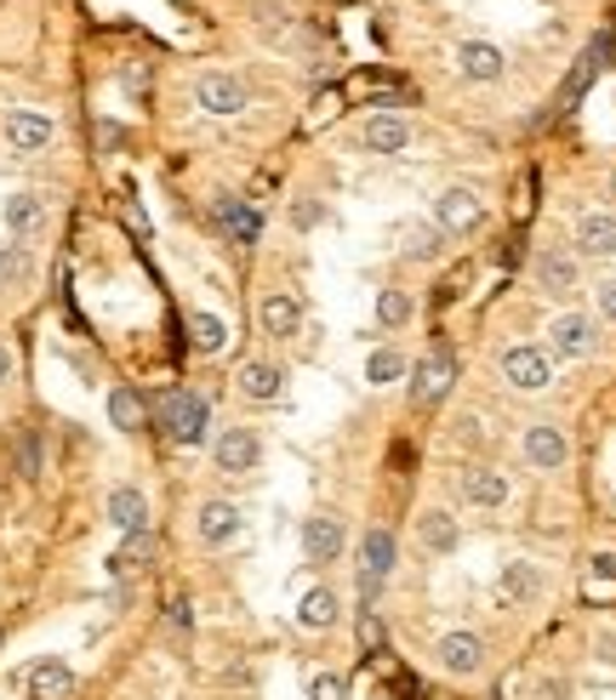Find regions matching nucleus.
I'll return each mask as SVG.
<instances>
[{"instance_id":"obj_19","label":"nucleus","mask_w":616,"mask_h":700,"mask_svg":"<svg viewBox=\"0 0 616 700\" xmlns=\"http://www.w3.org/2000/svg\"><path fill=\"white\" fill-rule=\"evenodd\" d=\"M240 393L246 399H257V404H274L280 399V388H285V371L274 365V359H252V365H240Z\"/></svg>"},{"instance_id":"obj_27","label":"nucleus","mask_w":616,"mask_h":700,"mask_svg":"<svg viewBox=\"0 0 616 700\" xmlns=\"http://www.w3.org/2000/svg\"><path fill=\"white\" fill-rule=\"evenodd\" d=\"M297 626H308V632L337 626V593H332V586H315V593H303V604H297Z\"/></svg>"},{"instance_id":"obj_13","label":"nucleus","mask_w":616,"mask_h":700,"mask_svg":"<svg viewBox=\"0 0 616 700\" xmlns=\"http://www.w3.org/2000/svg\"><path fill=\"white\" fill-rule=\"evenodd\" d=\"M303 558L308 563H337L343 558V524L337 518H325V513L303 518Z\"/></svg>"},{"instance_id":"obj_34","label":"nucleus","mask_w":616,"mask_h":700,"mask_svg":"<svg viewBox=\"0 0 616 700\" xmlns=\"http://www.w3.org/2000/svg\"><path fill=\"white\" fill-rule=\"evenodd\" d=\"M308 700H348V684L337 672H315L308 677Z\"/></svg>"},{"instance_id":"obj_40","label":"nucleus","mask_w":616,"mask_h":700,"mask_svg":"<svg viewBox=\"0 0 616 700\" xmlns=\"http://www.w3.org/2000/svg\"><path fill=\"white\" fill-rule=\"evenodd\" d=\"M593 575H600V581H616V553H600V558H593Z\"/></svg>"},{"instance_id":"obj_5","label":"nucleus","mask_w":616,"mask_h":700,"mask_svg":"<svg viewBox=\"0 0 616 700\" xmlns=\"http://www.w3.org/2000/svg\"><path fill=\"white\" fill-rule=\"evenodd\" d=\"M17 684H24L29 700H63V695L75 689V666L57 661V654H40L35 666H24V677H17Z\"/></svg>"},{"instance_id":"obj_31","label":"nucleus","mask_w":616,"mask_h":700,"mask_svg":"<svg viewBox=\"0 0 616 700\" xmlns=\"http://www.w3.org/2000/svg\"><path fill=\"white\" fill-rule=\"evenodd\" d=\"M411 297H406V290H377V325L383 330H400V325H411Z\"/></svg>"},{"instance_id":"obj_37","label":"nucleus","mask_w":616,"mask_h":700,"mask_svg":"<svg viewBox=\"0 0 616 700\" xmlns=\"http://www.w3.org/2000/svg\"><path fill=\"white\" fill-rule=\"evenodd\" d=\"M17 467H24V479L40 472V456H35V433H17Z\"/></svg>"},{"instance_id":"obj_7","label":"nucleus","mask_w":616,"mask_h":700,"mask_svg":"<svg viewBox=\"0 0 616 700\" xmlns=\"http://www.w3.org/2000/svg\"><path fill=\"white\" fill-rule=\"evenodd\" d=\"M593 353V320L588 313H560L548 325V359H588Z\"/></svg>"},{"instance_id":"obj_1","label":"nucleus","mask_w":616,"mask_h":700,"mask_svg":"<svg viewBox=\"0 0 616 700\" xmlns=\"http://www.w3.org/2000/svg\"><path fill=\"white\" fill-rule=\"evenodd\" d=\"M161 422H166V439L171 444H201L206 427H211V404L189 388H171L161 404Z\"/></svg>"},{"instance_id":"obj_29","label":"nucleus","mask_w":616,"mask_h":700,"mask_svg":"<svg viewBox=\"0 0 616 700\" xmlns=\"http://www.w3.org/2000/svg\"><path fill=\"white\" fill-rule=\"evenodd\" d=\"M189 336L201 353H223L229 348V325L217 320V313H189Z\"/></svg>"},{"instance_id":"obj_9","label":"nucleus","mask_w":616,"mask_h":700,"mask_svg":"<svg viewBox=\"0 0 616 700\" xmlns=\"http://www.w3.org/2000/svg\"><path fill=\"white\" fill-rule=\"evenodd\" d=\"M57 138V126L40 115V108H12L7 115V143H12V154H40Z\"/></svg>"},{"instance_id":"obj_4","label":"nucleus","mask_w":616,"mask_h":700,"mask_svg":"<svg viewBox=\"0 0 616 700\" xmlns=\"http://www.w3.org/2000/svg\"><path fill=\"white\" fill-rule=\"evenodd\" d=\"M211 462H217V472H252L262 462V439L252 427H223L211 444Z\"/></svg>"},{"instance_id":"obj_17","label":"nucleus","mask_w":616,"mask_h":700,"mask_svg":"<svg viewBox=\"0 0 616 700\" xmlns=\"http://www.w3.org/2000/svg\"><path fill=\"white\" fill-rule=\"evenodd\" d=\"M103 518H108V524H115L120 535L143 530V524H149V502H143V490L115 484V490H108V502H103Z\"/></svg>"},{"instance_id":"obj_6","label":"nucleus","mask_w":616,"mask_h":700,"mask_svg":"<svg viewBox=\"0 0 616 700\" xmlns=\"http://www.w3.org/2000/svg\"><path fill=\"white\" fill-rule=\"evenodd\" d=\"M194 103L206 108V115H240L252 98H246V86H240L234 75H223V69H206L201 80H194Z\"/></svg>"},{"instance_id":"obj_35","label":"nucleus","mask_w":616,"mask_h":700,"mask_svg":"<svg viewBox=\"0 0 616 700\" xmlns=\"http://www.w3.org/2000/svg\"><path fill=\"white\" fill-rule=\"evenodd\" d=\"M320 217H325L320 199H292V229H315Z\"/></svg>"},{"instance_id":"obj_15","label":"nucleus","mask_w":616,"mask_h":700,"mask_svg":"<svg viewBox=\"0 0 616 700\" xmlns=\"http://www.w3.org/2000/svg\"><path fill=\"white\" fill-rule=\"evenodd\" d=\"M446 393H451V359L446 353L416 359V365H411V399L416 404H439Z\"/></svg>"},{"instance_id":"obj_25","label":"nucleus","mask_w":616,"mask_h":700,"mask_svg":"<svg viewBox=\"0 0 616 700\" xmlns=\"http://www.w3.org/2000/svg\"><path fill=\"white\" fill-rule=\"evenodd\" d=\"M502 593H509L514 604H537L542 598V570L525 563V558H509L502 563Z\"/></svg>"},{"instance_id":"obj_10","label":"nucleus","mask_w":616,"mask_h":700,"mask_svg":"<svg viewBox=\"0 0 616 700\" xmlns=\"http://www.w3.org/2000/svg\"><path fill=\"white\" fill-rule=\"evenodd\" d=\"M434 654H439V666H446L451 677H474L479 666H486V638H474V632H446Z\"/></svg>"},{"instance_id":"obj_18","label":"nucleus","mask_w":616,"mask_h":700,"mask_svg":"<svg viewBox=\"0 0 616 700\" xmlns=\"http://www.w3.org/2000/svg\"><path fill=\"white\" fill-rule=\"evenodd\" d=\"M577 251L582 257H616V217L611 211H582L577 217Z\"/></svg>"},{"instance_id":"obj_3","label":"nucleus","mask_w":616,"mask_h":700,"mask_svg":"<svg viewBox=\"0 0 616 700\" xmlns=\"http://www.w3.org/2000/svg\"><path fill=\"white\" fill-rule=\"evenodd\" d=\"M479 217H486V199H479L474 189H439L434 199V229L439 234H474L479 229Z\"/></svg>"},{"instance_id":"obj_23","label":"nucleus","mask_w":616,"mask_h":700,"mask_svg":"<svg viewBox=\"0 0 616 700\" xmlns=\"http://www.w3.org/2000/svg\"><path fill=\"white\" fill-rule=\"evenodd\" d=\"M462 495H469L474 507H502L509 502V479H502L497 467H469L462 472Z\"/></svg>"},{"instance_id":"obj_42","label":"nucleus","mask_w":616,"mask_h":700,"mask_svg":"<svg viewBox=\"0 0 616 700\" xmlns=\"http://www.w3.org/2000/svg\"><path fill=\"white\" fill-rule=\"evenodd\" d=\"M611 199H616V177H611Z\"/></svg>"},{"instance_id":"obj_24","label":"nucleus","mask_w":616,"mask_h":700,"mask_svg":"<svg viewBox=\"0 0 616 700\" xmlns=\"http://www.w3.org/2000/svg\"><path fill=\"white\" fill-rule=\"evenodd\" d=\"M257 320H262V330H269V336H297V325H303V308H297V297H285V290H274V297H262Z\"/></svg>"},{"instance_id":"obj_30","label":"nucleus","mask_w":616,"mask_h":700,"mask_svg":"<svg viewBox=\"0 0 616 700\" xmlns=\"http://www.w3.org/2000/svg\"><path fill=\"white\" fill-rule=\"evenodd\" d=\"M143 416H149V411H143V399L131 393V388H115V393H108V422H115L120 433H138Z\"/></svg>"},{"instance_id":"obj_16","label":"nucleus","mask_w":616,"mask_h":700,"mask_svg":"<svg viewBox=\"0 0 616 700\" xmlns=\"http://www.w3.org/2000/svg\"><path fill=\"white\" fill-rule=\"evenodd\" d=\"M531 274H537V285L548 290V297H570V290H577V257L548 245V251H537Z\"/></svg>"},{"instance_id":"obj_2","label":"nucleus","mask_w":616,"mask_h":700,"mask_svg":"<svg viewBox=\"0 0 616 700\" xmlns=\"http://www.w3.org/2000/svg\"><path fill=\"white\" fill-rule=\"evenodd\" d=\"M502 376L519 393H542V388H554V359H548V348L514 342V348H502Z\"/></svg>"},{"instance_id":"obj_41","label":"nucleus","mask_w":616,"mask_h":700,"mask_svg":"<svg viewBox=\"0 0 616 700\" xmlns=\"http://www.w3.org/2000/svg\"><path fill=\"white\" fill-rule=\"evenodd\" d=\"M12 376V353H7V342H0V381Z\"/></svg>"},{"instance_id":"obj_26","label":"nucleus","mask_w":616,"mask_h":700,"mask_svg":"<svg viewBox=\"0 0 616 700\" xmlns=\"http://www.w3.org/2000/svg\"><path fill=\"white\" fill-rule=\"evenodd\" d=\"M411 376V359L400 353V348H371V359H365V381L371 388H394V381H406Z\"/></svg>"},{"instance_id":"obj_33","label":"nucleus","mask_w":616,"mask_h":700,"mask_svg":"<svg viewBox=\"0 0 616 700\" xmlns=\"http://www.w3.org/2000/svg\"><path fill=\"white\" fill-rule=\"evenodd\" d=\"M29 274H35V262H29L24 245H0V280H7V285H24Z\"/></svg>"},{"instance_id":"obj_14","label":"nucleus","mask_w":616,"mask_h":700,"mask_svg":"<svg viewBox=\"0 0 616 700\" xmlns=\"http://www.w3.org/2000/svg\"><path fill=\"white\" fill-rule=\"evenodd\" d=\"M240 524H246V518H240L234 502H206L201 513H194V535H201L206 547H229V541L240 535Z\"/></svg>"},{"instance_id":"obj_8","label":"nucleus","mask_w":616,"mask_h":700,"mask_svg":"<svg viewBox=\"0 0 616 700\" xmlns=\"http://www.w3.org/2000/svg\"><path fill=\"white\" fill-rule=\"evenodd\" d=\"M519 450H525V462H531L537 472H554V467H565V456H570V444H565V433H560L554 422H537V427H525Z\"/></svg>"},{"instance_id":"obj_39","label":"nucleus","mask_w":616,"mask_h":700,"mask_svg":"<svg viewBox=\"0 0 616 700\" xmlns=\"http://www.w3.org/2000/svg\"><path fill=\"white\" fill-rule=\"evenodd\" d=\"M593 649H600L605 666H616V632H600V638H593Z\"/></svg>"},{"instance_id":"obj_11","label":"nucleus","mask_w":616,"mask_h":700,"mask_svg":"<svg viewBox=\"0 0 616 700\" xmlns=\"http://www.w3.org/2000/svg\"><path fill=\"white\" fill-rule=\"evenodd\" d=\"M457 69H462V80L491 86V80H502V69H509V57H502V47H491V40H462Z\"/></svg>"},{"instance_id":"obj_36","label":"nucleus","mask_w":616,"mask_h":700,"mask_svg":"<svg viewBox=\"0 0 616 700\" xmlns=\"http://www.w3.org/2000/svg\"><path fill=\"white\" fill-rule=\"evenodd\" d=\"M360 649H365V654H377V649H383V621L371 615V609L360 615Z\"/></svg>"},{"instance_id":"obj_12","label":"nucleus","mask_w":616,"mask_h":700,"mask_svg":"<svg viewBox=\"0 0 616 700\" xmlns=\"http://www.w3.org/2000/svg\"><path fill=\"white\" fill-rule=\"evenodd\" d=\"M360 143H365L371 154H406V143H411V120L394 115V108H383V115H371V120L360 126Z\"/></svg>"},{"instance_id":"obj_21","label":"nucleus","mask_w":616,"mask_h":700,"mask_svg":"<svg viewBox=\"0 0 616 700\" xmlns=\"http://www.w3.org/2000/svg\"><path fill=\"white\" fill-rule=\"evenodd\" d=\"M0 222H7L12 239H29L40 222H47V199H40V194H7V206H0Z\"/></svg>"},{"instance_id":"obj_32","label":"nucleus","mask_w":616,"mask_h":700,"mask_svg":"<svg viewBox=\"0 0 616 700\" xmlns=\"http://www.w3.org/2000/svg\"><path fill=\"white\" fill-rule=\"evenodd\" d=\"M439 245H446V234L428 222V229H411V234H406V257H411V262H434Z\"/></svg>"},{"instance_id":"obj_28","label":"nucleus","mask_w":616,"mask_h":700,"mask_svg":"<svg viewBox=\"0 0 616 700\" xmlns=\"http://www.w3.org/2000/svg\"><path fill=\"white\" fill-rule=\"evenodd\" d=\"M217 222H223L240 245H257V234H262V217L252 206H240V199H217Z\"/></svg>"},{"instance_id":"obj_22","label":"nucleus","mask_w":616,"mask_h":700,"mask_svg":"<svg viewBox=\"0 0 616 700\" xmlns=\"http://www.w3.org/2000/svg\"><path fill=\"white\" fill-rule=\"evenodd\" d=\"M416 541H423L428 553H457L462 530H457V518L446 507H428V513H416Z\"/></svg>"},{"instance_id":"obj_38","label":"nucleus","mask_w":616,"mask_h":700,"mask_svg":"<svg viewBox=\"0 0 616 700\" xmlns=\"http://www.w3.org/2000/svg\"><path fill=\"white\" fill-rule=\"evenodd\" d=\"M593 302H600V313L616 325V280H600V285H593Z\"/></svg>"},{"instance_id":"obj_20","label":"nucleus","mask_w":616,"mask_h":700,"mask_svg":"<svg viewBox=\"0 0 616 700\" xmlns=\"http://www.w3.org/2000/svg\"><path fill=\"white\" fill-rule=\"evenodd\" d=\"M394 563H400V547H394V530H365L360 541V575L371 581H388Z\"/></svg>"}]
</instances>
